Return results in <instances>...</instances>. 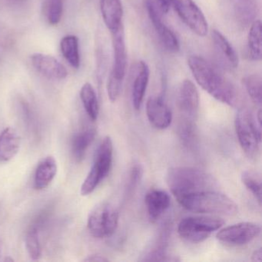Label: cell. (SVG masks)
Wrapping results in <instances>:
<instances>
[{
    "label": "cell",
    "mask_w": 262,
    "mask_h": 262,
    "mask_svg": "<svg viewBox=\"0 0 262 262\" xmlns=\"http://www.w3.org/2000/svg\"><path fill=\"white\" fill-rule=\"evenodd\" d=\"M83 261H97V262H106L110 261V259L107 258L105 256L100 254H93L91 255L87 256Z\"/></svg>",
    "instance_id": "1f68e13d"
},
{
    "label": "cell",
    "mask_w": 262,
    "mask_h": 262,
    "mask_svg": "<svg viewBox=\"0 0 262 262\" xmlns=\"http://www.w3.org/2000/svg\"><path fill=\"white\" fill-rule=\"evenodd\" d=\"M1 249H2V245H1V242H0V254H1Z\"/></svg>",
    "instance_id": "e575fe53"
},
{
    "label": "cell",
    "mask_w": 262,
    "mask_h": 262,
    "mask_svg": "<svg viewBox=\"0 0 262 262\" xmlns=\"http://www.w3.org/2000/svg\"><path fill=\"white\" fill-rule=\"evenodd\" d=\"M248 54L253 61L261 59V24L260 20L253 22L248 36Z\"/></svg>",
    "instance_id": "cb8c5ba5"
},
{
    "label": "cell",
    "mask_w": 262,
    "mask_h": 262,
    "mask_svg": "<svg viewBox=\"0 0 262 262\" xmlns=\"http://www.w3.org/2000/svg\"><path fill=\"white\" fill-rule=\"evenodd\" d=\"M148 14L162 45L168 51L177 53L180 49V44L176 34L163 23L162 16L154 13Z\"/></svg>",
    "instance_id": "44dd1931"
},
{
    "label": "cell",
    "mask_w": 262,
    "mask_h": 262,
    "mask_svg": "<svg viewBox=\"0 0 262 262\" xmlns=\"http://www.w3.org/2000/svg\"><path fill=\"white\" fill-rule=\"evenodd\" d=\"M171 5L193 33L201 37L206 36L208 32L206 18L193 0H171Z\"/></svg>",
    "instance_id": "9c48e42d"
},
{
    "label": "cell",
    "mask_w": 262,
    "mask_h": 262,
    "mask_svg": "<svg viewBox=\"0 0 262 262\" xmlns=\"http://www.w3.org/2000/svg\"><path fill=\"white\" fill-rule=\"evenodd\" d=\"M166 182L174 197L216 190L217 181L209 173L192 167H174L168 169Z\"/></svg>",
    "instance_id": "7a4b0ae2"
},
{
    "label": "cell",
    "mask_w": 262,
    "mask_h": 262,
    "mask_svg": "<svg viewBox=\"0 0 262 262\" xmlns=\"http://www.w3.org/2000/svg\"><path fill=\"white\" fill-rule=\"evenodd\" d=\"M242 181L247 188L254 196L259 205H261V178L257 171L247 170L242 174Z\"/></svg>",
    "instance_id": "4316f807"
},
{
    "label": "cell",
    "mask_w": 262,
    "mask_h": 262,
    "mask_svg": "<svg viewBox=\"0 0 262 262\" xmlns=\"http://www.w3.org/2000/svg\"><path fill=\"white\" fill-rule=\"evenodd\" d=\"M21 138L16 129L7 127L0 133V162H7L16 157L20 149Z\"/></svg>",
    "instance_id": "e0dca14e"
},
{
    "label": "cell",
    "mask_w": 262,
    "mask_h": 262,
    "mask_svg": "<svg viewBox=\"0 0 262 262\" xmlns=\"http://www.w3.org/2000/svg\"><path fill=\"white\" fill-rule=\"evenodd\" d=\"M148 13H154L163 17L169 11L171 0H145Z\"/></svg>",
    "instance_id": "f546056e"
},
{
    "label": "cell",
    "mask_w": 262,
    "mask_h": 262,
    "mask_svg": "<svg viewBox=\"0 0 262 262\" xmlns=\"http://www.w3.org/2000/svg\"><path fill=\"white\" fill-rule=\"evenodd\" d=\"M149 67L147 65L146 62L141 61L138 65L137 73L133 82V93H132L133 106L136 110H139L141 108V105L143 102L148 81H149Z\"/></svg>",
    "instance_id": "ffe728a7"
},
{
    "label": "cell",
    "mask_w": 262,
    "mask_h": 262,
    "mask_svg": "<svg viewBox=\"0 0 262 262\" xmlns=\"http://www.w3.org/2000/svg\"><path fill=\"white\" fill-rule=\"evenodd\" d=\"M4 260H5V261H13L14 260H13V258H10V256H9L8 257H6Z\"/></svg>",
    "instance_id": "836d02e7"
},
{
    "label": "cell",
    "mask_w": 262,
    "mask_h": 262,
    "mask_svg": "<svg viewBox=\"0 0 262 262\" xmlns=\"http://www.w3.org/2000/svg\"><path fill=\"white\" fill-rule=\"evenodd\" d=\"M233 14L238 24L244 27L251 25L258 13L257 0H231Z\"/></svg>",
    "instance_id": "d6986e66"
},
{
    "label": "cell",
    "mask_w": 262,
    "mask_h": 262,
    "mask_svg": "<svg viewBox=\"0 0 262 262\" xmlns=\"http://www.w3.org/2000/svg\"><path fill=\"white\" fill-rule=\"evenodd\" d=\"M102 19L110 33L123 27V7L121 0H101Z\"/></svg>",
    "instance_id": "9a60e30c"
},
{
    "label": "cell",
    "mask_w": 262,
    "mask_h": 262,
    "mask_svg": "<svg viewBox=\"0 0 262 262\" xmlns=\"http://www.w3.org/2000/svg\"><path fill=\"white\" fill-rule=\"evenodd\" d=\"M188 64L197 83L208 94L233 108L242 107L238 90L217 67L199 56H190Z\"/></svg>",
    "instance_id": "6da1fadb"
},
{
    "label": "cell",
    "mask_w": 262,
    "mask_h": 262,
    "mask_svg": "<svg viewBox=\"0 0 262 262\" xmlns=\"http://www.w3.org/2000/svg\"><path fill=\"white\" fill-rule=\"evenodd\" d=\"M113 37V65L107 83V93L111 102L119 99L127 67L126 46L124 27L111 33Z\"/></svg>",
    "instance_id": "8992f818"
},
{
    "label": "cell",
    "mask_w": 262,
    "mask_h": 262,
    "mask_svg": "<svg viewBox=\"0 0 262 262\" xmlns=\"http://www.w3.org/2000/svg\"><path fill=\"white\" fill-rule=\"evenodd\" d=\"M146 113L150 124L159 130L171 125L172 113L162 97H151L147 101Z\"/></svg>",
    "instance_id": "4fadbf2b"
},
{
    "label": "cell",
    "mask_w": 262,
    "mask_h": 262,
    "mask_svg": "<svg viewBox=\"0 0 262 262\" xmlns=\"http://www.w3.org/2000/svg\"><path fill=\"white\" fill-rule=\"evenodd\" d=\"M234 126L244 152L250 159H255L261 142V125L251 112L239 108L234 119Z\"/></svg>",
    "instance_id": "277c9868"
},
{
    "label": "cell",
    "mask_w": 262,
    "mask_h": 262,
    "mask_svg": "<svg viewBox=\"0 0 262 262\" xmlns=\"http://www.w3.org/2000/svg\"><path fill=\"white\" fill-rule=\"evenodd\" d=\"M61 52L67 62L73 68L79 69L80 67L79 39L77 36L69 35L62 38L60 42Z\"/></svg>",
    "instance_id": "603a6c76"
},
{
    "label": "cell",
    "mask_w": 262,
    "mask_h": 262,
    "mask_svg": "<svg viewBox=\"0 0 262 262\" xmlns=\"http://www.w3.org/2000/svg\"><path fill=\"white\" fill-rule=\"evenodd\" d=\"M260 225L254 222H240L222 228L217 232V240L225 245L241 246L252 242L260 233Z\"/></svg>",
    "instance_id": "30bf717a"
},
{
    "label": "cell",
    "mask_w": 262,
    "mask_h": 262,
    "mask_svg": "<svg viewBox=\"0 0 262 262\" xmlns=\"http://www.w3.org/2000/svg\"><path fill=\"white\" fill-rule=\"evenodd\" d=\"M262 251L261 248L255 250L251 255V260L253 261H260L261 260Z\"/></svg>",
    "instance_id": "d6a6232c"
},
{
    "label": "cell",
    "mask_w": 262,
    "mask_h": 262,
    "mask_svg": "<svg viewBox=\"0 0 262 262\" xmlns=\"http://www.w3.org/2000/svg\"><path fill=\"white\" fill-rule=\"evenodd\" d=\"M119 225V212L111 204L102 202L93 208L88 217L89 231L96 238L113 235Z\"/></svg>",
    "instance_id": "ba28073f"
},
{
    "label": "cell",
    "mask_w": 262,
    "mask_h": 262,
    "mask_svg": "<svg viewBox=\"0 0 262 262\" xmlns=\"http://www.w3.org/2000/svg\"><path fill=\"white\" fill-rule=\"evenodd\" d=\"M113 140L110 136H105L96 150L93 166L81 186V195L87 196L93 193L107 177L113 165Z\"/></svg>",
    "instance_id": "5b68a950"
},
{
    "label": "cell",
    "mask_w": 262,
    "mask_h": 262,
    "mask_svg": "<svg viewBox=\"0 0 262 262\" xmlns=\"http://www.w3.org/2000/svg\"><path fill=\"white\" fill-rule=\"evenodd\" d=\"M145 203L150 220L156 222L168 209L171 199L163 190L151 189L145 195Z\"/></svg>",
    "instance_id": "2e32d148"
},
{
    "label": "cell",
    "mask_w": 262,
    "mask_h": 262,
    "mask_svg": "<svg viewBox=\"0 0 262 262\" xmlns=\"http://www.w3.org/2000/svg\"><path fill=\"white\" fill-rule=\"evenodd\" d=\"M46 13L47 20L52 26H56L60 23L63 13L62 0H46Z\"/></svg>",
    "instance_id": "f1b7e54d"
},
{
    "label": "cell",
    "mask_w": 262,
    "mask_h": 262,
    "mask_svg": "<svg viewBox=\"0 0 262 262\" xmlns=\"http://www.w3.org/2000/svg\"><path fill=\"white\" fill-rule=\"evenodd\" d=\"M178 107L182 118L194 120L199 108V95L197 88L191 81L184 80L178 93Z\"/></svg>",
    "instance_id": "8fae6325"
},
{
    "label": "cell",
    "mask_w": 262,
    "mask_h": 262,
    "mask_svg": "<svg viewBox=\"0 0 262 262\" xmlns=\"http://www.w3.org/2000/svg\"><path fill=\"white\" fill-rule=\"evenodd\" d=\"M211 38L216 55L222 65L230 70L237 68L239 62L238 56L227 38L215 30H213Z\"/></svg>",
    "instance_id": "5bb4252c"
},
{
    "label": "cell",
    "mask_w": 262,
    "mask_h": 262,
    "mask_svg": "<svg viewBox=\"0 0 262 262\" xmlns=\"http://www.w3.org/2000/svg\"><path fill=\"white\" fill-rule=\"evenodd\" d=\"M185 209L200 214L234 215L237 205L231 198L216 190L199 191L176 198Z\"/></svg>",
    "instance_id": "3957f363"
},
{
    "label": "cell",
    "mask_w": 262,
    "mask_h": 262,
    "mask_svg": "<svg viewBox=\"0 0 262 262\" xmlns=\"http://www.w3.org/2000/svg\"><path fill=\"white\" fill-rule=\"evenodd\" d=\"M97 131L94 128H85L73 136L71 142V151L76 162L83 160L87 150L96 139Z\"/></svg>",
    "instance_id": "7402d4cb"
},
{
    "label": "cell",
    "mask_w": 262,
    "mask_h": 262,
    "mask_svg": "<svg viewBox=\"0 0 262 262\" xmlns=\"http://www.w3.org/2000/svg\"><path fill=\"white\" fill-rule=\"evenodd\" d=\"M244 85L251 97V100L257 105H261V77L259 75L252 74L246 76L243 79Z\"/></svg>",
    "instance_id": "83f0119b"
},
{
    "label": "cell",
    "mask_w": 262,
    "mask_h": 262,
    "mask_svg": "<svg viewBox=\"0 0 262 262\" xmlns=\"http://www.w3.org/2000/svg\"><path fill=\"white\" fill-rule=\"evenodd\" d=\"M80 98L89 117L93 121L97 120L99 113V101L96 91L91 84L86 82L82 85L80 90Z\"/></svg>",
    "instance_id": "d4e9b609"
},
{
    "label": "cell",
    "mask_w": 262,
    "mask_h": 262,
    "mask_svg": "<svg viewBox=\"0 0 262 262\" xmlns=\"http://www.w3.org/2000/svg\"><path fill=\"white\" fill-rule=\"evenodd\" d=\"M57 168V162L53 156L44 158L35 171L34 188L39 191L47 188L56 177Z\"/></svg>",
    "instance_id": "ac0fdd59"
},
{
    "label": "cell",
    "mask_w": 262,
    "mask_h": 262,
    "mask_svg": "<svg viewBox=\"0 0 262 262\" xmlns=\"http://www.w3.org/2000/svg\"><path fill=\"white\" fill-rule=\"evenodd\" d=\"M225 224L223 219L208 216H192L182 219L179 224V235L192 243L206 240L214 231H217Z\"/></svg>",
    "instance_id": "52a82bcc"
},
{
    "label": "cell",
    "mask_w": 262,
    "mask_h": 262,
    "mask_svg": "<svg viewBox=\"0 0 262 262\" xmlns=\"http://www.w3.org/2000/svg\"><path fill=\"white\" fill-rule=\"evenodd\" d=\"M142 166L139 164H135L132 167L129 172V179H128V188H127V193L132 194L133 190L136 189V187L140 182L141 179L142 177Z\"/></svg>",
    "instance_id": "4dcf8cb0"
},
{
    "label": "cell",
    "mask_w": 262,
    "mask_h": 262,
    "mask_svg": "<svg viewBox=\"0 0 262 262\" xmlns=\"http://www.w3.org/2000/svg\"><path fill=\"white\" fill-rule=\"evenodd\" d=\"M30 59L35 70L47 79L62 80L68 76V72L65 67L53 56L42 53H34Z\"/></svg>",
    "instance_id": "7c38bea8"
},
{
    "label": "cell",
    "mask_w": 262,
    "mask_h": 262,
    "mask_svg": "<svg viewBox=\"0 0 262 262\" xmlns=\"http://www.w3.org/2000/svg\"><path fill=\"white\" fill-rule=\"evenodd\" d=\"M40 229L31 224L26 235V247L27 252L33 260H39L42 256V246L39 240Z\"/></svg>",
    "instance_id": "484cf974"
}]
</instances>
